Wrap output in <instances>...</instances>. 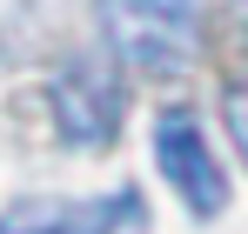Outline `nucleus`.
I'll list each match as a JSON object with an SVG mask.
<instances>
[{
  "instance_id": "f257e3e1",
  "label": "nucleus",
  "mask_w": 248,
  "mask_h": 234,
  "mask_svg": "<svg viewBox=\"0 0 248 234\" xmlns=\"http://www.w3.org/2000/svg\"><path fill=\"white\" fill-rule=\"evenodd\" d=\"M114 60L134 74H181L195 60L202 7L195 0H94Z\"/></svg>"
},
{
  "instance_id": "f03ea898",
  "label": "nucleus",
  "mask_w": 248,
  "mask_h": 234,
  "mask_svg": "<svg viewBox=\"0 0 248 234\" xmlns=\"http://www.w3.org/2000/svg\"><path fill=\"white\" fill-rule=\"evenodd\" d=\"M155 161H161L168 188L188 201L195 214H221V207H228L221 161H215V147H208V134L195 127V114H188V107H168V114L155 120Z\"/></svg>"
},
{
  "instance_id": "7ed1b4c3",
  "label": "nucleus",
  "mask_w": 248,
  "mask_h": 234,
  "mask_svg": "<svg viewBox=\"0 0 248 234\" xmlns=\"http://www.w3.org/2000/svg\"><path fill=\"white\" fill-rule=\"evenodd\" d=\"M127 221H141V201L101 194V201H14L0 214V234H114Z\"/></svg>"
},
{
  "instance_id": "20e7f679",
  "label": "nucleus",
  "mask_w": 248,
  "mask_h": 234,
  "mask_svg": "<svg viewBox=\"0 0 248 234\" xmlns=\"http://www.w3.org/2000/svg\"><path fill=\"white\" fill-rule=\"evenodd\" d=\"M54 114H61V134L74 147H101L114 141V120H121V87L101 80L94 67H67L54 80Z\"/></svg>"
},
{
  "instance_id": "39448f33",
  "label": "nucleus",
  "mask_w": 248,
  "mask_h": 234,
  "mask_svg": "<svg viewBox=\"0 0 248 234\" xmlns=\"http://www.w3.org/2000/svg\"><path fill=\"white\" fill-rule=\"evenodd\" d=\"M228 134H235V147L248 154V80L228 94Z\"/></svg>"
}]
</instances>
